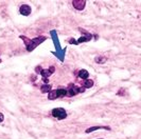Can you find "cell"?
<instances>
[{"label":"cell","mask_w":141,"mask_h":139,"mask_svg":"<svg viewBox=\"0 0 141 139\" xmlns=\"http://www.w3.org/2000/svg\"><path fill=\"white\" fill-rule=\"evenodd\" d=\"M40 91L41 93H49L51 91V85L50 84H44L40 86Z\"/></svg>","instance_id":"7c38bea8"},{"label":"cell","mask_w":141,"mask_h":139,"mask_svg":"<svg viewBox=\"0 0 141 139\" xmlns=\"http://www.w3.org/2000/svg\"><path fill=\"white\" fill-rule=\"evenodd\" d=\"M52 116L57 118V119H60V120H62V119H65L66 117H67V113H66V111L64 109L57 108V109L52 110Z\"/></svg>","instance_id":"7a4b0ae2"},{"label":"cell","mask_w":141,"mask_h":139,"mask_svg":"<svg viewBox=\"0 0 141 139\" xmlns=\"http://www.w3.org/2000/svg\"><path fill=\"white\" fill-rule=\"evenodd\" d=\"M19 12H20V14L23 15V16H29L31 14V6L28 5V4H22L20 7H19Z\"/></svg>","instance_id":"277c9868"},{"label":"cell","mask_w":141,"mask_h":139,"mask_svg":"<svg viewBox=\"0 0 141 139\" xmlns=\"http://www.w3.org/2000/svg\"><path fill=\"white\" fill-rule=\"evenodd\" d=\"M32 40V43H33V45L36 47L38 44H40L41 42H44L46 40V37L44 36H40V37H36V38H33V39H31Z\"/></svg>","instance_id":"8992f818"},{"label":"cell","mask_w":141,"mask_h":139,"mask_svg":"<svg viewBox=\"0 0 141 139\" xmlns=\"http://www.w3.org/2000/svg\"><path fill=\"white\" fill-rule=\"evenodd\" d=\"M54 71H55V69H54L53 66H51L49 70H42L40 74H41V76L44 78H47V77H49L52 73H54Z\"/></svg>","instance_id":"52a82bcc"},{"label":"cell","mask_w":141,"mask_h":139,"mask_svg":"<svg viewBox=\"0 0 141 139\" xmlns=\"http://www.w3.org/2000/svg\"><path fill=\"white\" fill-rule=\"evenodd\" d=\"M0 62H1V59H0Z\"/></svg>","instance_id":"d6986e66"},{"label":"cell","mask_w":141,"mask_h":139,"mask_svg":"<svg viewBox=\"0 0 141 139\" xmlns=\"http://www.w3.org/2000/svg\"><path fill=\"white\" fill-rule=\"evenodd\" d=\"M77 93H79V88H76L75 85L70 84L69 89L67 90V95H69V96H73V95H76Z\"/></svg>","instance_id":"5b68a950"},{"label":"cell","mask_w":141,"mask_h":139,"mask_svg":"<svg viewBox=\"0 0 141 139\" xmlns=\"http://www.w3.org/2000/svg\"><path fill=\"white\" fill-rule=\"evenodd\" d=\"M84 91H85V89H84V88H79V93H81V92L83 93Z\"/></svg>","instance_id":"e0dca14e"},{"label":"cell","mask_w":141,"mask_h":139,"mask_svg":"<svg viewBox=\"0 0 141 139\" xmlns=\"http://www.w3.org/2000/svg\"><path fill=\"white\" fill-rule=\"evenodd\" d=\"M88 76H89V73L86 70H81L79 72V77L82 78V79H84V80H86V79L88 78Z\"/></svg>","instance_id":"30bf717a"},{"label":"cell","mask_w":141,"mask_h":139,"mask_svg":"<svg viewBox=\"0 0 141 139\" xmlns=\"http://www.w3.org/2000/svg\"><path fill=\"white\" fill-rule=\"evenodd\" d=\"M83 88L84 89H90L91 86L93 85V81L91 80V79H86V80L84 81V83H83Z\"/></svg>","instance_id":"8fae6325"},{"label":"cell","mask_w":141,"mask_h":139,"mask_svg":"<svg viewBox=\"0 0 141 139\" xmlns=\"http://www.w3.org/2000/svg\"><path fill=\"white\" fill-rule=\"evenodd\" d=\"M3 120H4V116H3L2 113H0V122H2Z\"/></svg>","instance_id":"9a60e30c"},{"label":"cell","mask_w":141,"mask_h":139,"mask_svg":"<svg viewBox=\"0 0 141 139\" xmlns=\"http://www.w3.org/2000/svg\"><path fill=\"white\" fill-rule=\"evenodd\" d=\"M100 129H105V130H109V128H107V126H92V128H89V129H87V130H86V132H85V133L89 134V133L93 132V131H97V130H100Z\"/></svg>","instance_id":"9c48e42d"},{"label":"cell","mask_w":141,"mask_h":139,"mask_svg":"<svg viewBox=\"0 0 141 139\" xmlns=\"http://www.w3.org/2000/svg\"><path fill=\"white\" fill-rule=\"evenodd\" d=\"M41 71H42V67L41 66H36V67H35V72H36V73H41Z\"/></svg>","instance_id":"5bb4252c"},{"label":"cell","mask_w":141,"mask_h":139,"mask_svg":"<svg viewBox=\"0 0 141 139\" xmlns=\"http://www.w3.org/2000/svg\"><path fill=\"white\" fill-rule=\"evenodd\" d=\"M20 39H22V41L25 42V44L26 46L28 47L30 45V43H31V39H29L28 37H26V36H20Z\"/></svg>","instance_id":"4fadbf2b"},{"label":"cell","mask_w":141,"mask_h":139,"mask_svg":"<svg viewBox=\"0 0 141 139\" xmlns=\"http://www.w3.org/2000/svg\"><path fill=\"white\" fill-rule=\"evenodd\" d=\"M72 5H73V7L75 10L82 11V10H84V7L86 5V1H85V0H73Z\"/></svg>","instance_id":"3957f363"},{"label":"cell","mask_w":141,"mask_h":139,"mask_svg":"<svg viewBox=\"0 0 141 139\" xmlns=\"http://www.w3.org/2000/svg\"><path fill=\"white\" fill-rule=\"evenodd\" d=\"M120 90H121V91H120V92H119L118 94H119V95H123V94L125 93V91H124V89H120Z\"/></svg>","instance_id":"2e32d148"},{"label":"cell","mask_w":141,"mask_h":139,"mask_svg":"<svg viewBox=\"0 0 141 139\" xmlns=\"http://www.w3.org/2000/svg\"><path fill=\"white\" fill-rule=\"evenodd\" d=\"M99 139H103V138H99Z\"/></svg>","instance_id":"ac0fdd59"},{"label":"cell","mask_w":141,"mask_h":139,"mask_svg":"<svg viewBox=\"0 0 141 139\" xmlns=\"http://www.w3.org/2000/svg\"><path fill=\"white\" fill-rule=\"evenodd\" d=\"M66 95H67V90L57 89V90H54V91H50L49 94H48V98L50 100H54V99H56V98L64 97Z\"/></svg>","instance_id":"6da1fadb"},{"label":"cell","mask_w":141,"mask_h":139,"mask_svg":"<svg viewBox=\"0 0 141 139\" xmlns=\"http://www.w3.org/2000/svg\"><path fill=\"white\" fill-rule=\"evenodd\" d=\"M106 60H107V58L105 56H97L95 58V61L97 63H99V64H104V63L106 62Z\"/></svg>","instance_id":"ba28073f"}]
</instances>
